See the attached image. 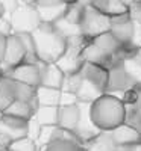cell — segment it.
<instances>
[{
    "label": "cell",
    "instance_id": "cell-17",
    "mask_svg": "<svg viewBox=\"0 0 141 151\" xmlns=\"http://www.w3.org/2000/svg\"><path fill=\"white\" fill-rule=\"evenodd\" d=\"M33 118L41 125H58L59 122V106H38Z\"/></svg>",
    "mask_w": 141,
    "mask_h": 151
},
{
    "label": "cell",
    "instance_id": "cell-4",
    "mask_svg": "<svg viewBox=\"0 0 141 151\" xmlns=\"http://www.w3.org/2000/svg\"><path fill=\"white\" fill-rule=\"evenodd\" d=\"M81 27L88 40H94L96 36L111 30V17L94 6H85Z\"/></svg>",
    "mask_w": 141,
    "mask_h": 151
},
{
    "label": "cell",
    "instance_id": "cell-9",
    "mask_svg": "<svg viewBox=\"0 0 141 151\" xmlns=\"http://www.w3.org/2000/svg\"><path fill=\"white\" fill-rule=\"evenodd\" d=\"M111 134V139L114 141V144L117 147H127V145H132V144H137L140 141V133L135 127H132V125L123 122L121 125H118V127H115L114 130L109 132Z\"/></svg>",
    "mask_w": 141,
    "mask_h": 151
},
{
    "label": "cell",
    "instance_id": "cell-3",
    "mask_svg": "<svg viewBox=\"0 0 141 151\" xmlns=\"http://www.w3.org/2000/svg\"><path fill=\"white\" fill-rule=\"evenodd\" d=\"M9 21L12 24V30L17 35L18 33H32L43 23L36 5H29V3H21L11 14Z\"/></svg>",
    "mask_w": 141,
    "mask_h": 151
},
{
    "label": "cell",
    "instance_id": "cell-34",
    "mask_svg": "<svg viewBox=\"0 0 141 151\" xmlns=\"http://www.w3.org/2000/svg\"><path fill=\"white\" fill-rule=\"evenodd\" d=\"M135 58L138 59V60H141V47L137 50V53H135Z\"/></svg>",
    "mask_w": 141,
    "mask_h": 151
},
{
    "label": "cell",
    "instance_id": "cell-19",
    "mask_svg": "<svg viewBox=\"0 0 141 151\" xmlns=\"http://www.w3.org/2000/svg\"><path fill=\"white\" fill-rule=\"evenodd\" d=\"M12 86H14V97L15 100H20V101H28V103H33L38 106L36 103V88L21 83L12 79Z\"/></svg>",
    "mask_w": 141,
    "mask_h": 151
},
{
    "label": "cell",
    "instance_id": "cell-1",
    "mask_svg": "<svg viewBox=\"0 0 141 151\" xmlns=\"http://www.w3.org/2000/svg\"><path fill=\"white\" fill-rule=\"evenodd\" d=\"M36 59L41 64H56L67 50V40L52 23H41V26L32 32Z\"/></svg>",
    "mask_w": 141,
    "mask_h": 151
},
{
    "label": "cell",
    "instance_id": "cell-31",
    "mask_svg": "<svg viewBox=\"0 0 141 151\" xmlns=\"http://www.w3.org/2000/svg\"><path fill=\"white\" fill-rule=\"evenodd\" d=\"M11 139L8 136H5L3 133H0V151H5V150H8L9 148V145H11Z\"/></svg>",
    "mask_w": 141,
    "mask_h": 151
},
{
    "label": "cell",
    "instance_id": "cell-2",
    "mask_svg": "<svg viewBox=\"0 0 141 151\" xmlns=\"http://www.w3.org/2000/svg\"><path fill=\"white\" fill-rule=\"evenodd\" d=\"M91 119L102 132H111L126 119V106L118 97L103 94L91 103Z\"/></svg>",
    "mask_w": 141,
    "mask_h": 151
},
{
    "label": "cell",
    "instance_id": "cell-30",
    "mask_svg": "<svg viewBox=\"0 0 141 151\" xmlns=\"http://www.w3.org/2000/svg\"><path fill=\"white\" fill-rule=\"evenodd\" d=\"M6 47H8V36L0 35V64H2V60H3V58H5Z\"/></svg>",
    "mask_w": 141,
    "mask_h": 151
},
{
    "label": "cell",
    "instance_id": "cell-5",
    "mask_svg": "<svg viewBox=\"0 0 141 151\" xmlns=\"http://www.w3.org/2000/svg\"><path fill=\"white\" fill-rule=\"evenodd\" d=\"M26 62V47H24L21 38L18 35H11L8 36V47H6V53L5 58L0 64V70L2 74L6 76L11 70H14L15 67L21 65Z\"/></svg>",
    "mask_w": 141,
    "mask_h": 151
},
{
    "label": "cell",
    "instance_id": "cell-28",
    "mask_svg": "<svg viewBox=\"0 0 141 151\" xmlns=\"http://www.w3.org/2000/svg\"><path fill=\"white\" fill-rule=\"evenodd\" d=\"M78 101H79V98H78V95H76V94L62 91V94H61V101H59V106H70V104H76Z\"/></svg>",
    "mask_w": 141,
    "mask_h": 151
},
{
    "label": "cell",
    "instance_id": "cell-15",
    "mask_svg": "<svg viewBox=\"0 0 141 151\" xmlns=\"http://www.w3.org/2000/svg\"><path fill=\"white\" fill-rule=\"evenodd\" d=\"M111 32L123 44V47L131 45V42L134 40V33H135V21L134 20H127L124 23L112 24V26H111Z\"/></svg>",
    "mask_w": 141,
    "mask_h": 151
},
{
    "label": "cell",
    "instance_id": "cell-6",
    "mask_svg": "<svg viewBox=\"0 0 141 151\" xmlns=\"http://www.w3.org/2000/svg\"><path fill=\"white\" fill-rule=\"evenodd\" d=\"M79 106H81V119H79L78 127L74 130V134L78 136V139L82 144L84 142H91L97 136L102 134V130L91 119V103L79 101Z\"/></svg>",
    "mask_w": 141,
    "mask_h": 151
},
{
    "label": "cell",
    "instance_id": "cell-16",
    "mask_svg": "<svg viewBox=\"0 0 141 151\" xmlns=\"http://www.w3.org/2000/svg\"><path fill=\"white\" fill-rule=\"evenodd\" d=\"M61 94V89L40 85L36 88V103L38 106H59Z\"/></svg>",
    "mask_w": 141,
    "mask_h": 151
},
{
    "label": "cell",
    "instance_id": "cell-20",
    "mask_svg": "<svg viewBox=\"0 0 141 151\" xmlns=\"http://www.w3.org/2000/svg\"><path fill=\"white\" fill-rule=\"evenodd\" d=\"M64 132L65 130L61 129L59 125H43L40 137L36 141L38 147H46L58 139H64Z\"/></svg>",
    "mask_w": 141,
    "mask_h": 151
},
{
    "label": "cell",
    "instance_id": "cell-25",
    "mask_svg": "<svg viewBox=\"0 0 141 151\" xmlns=\"http://www.w3.org/2000/svg\"><path fill=\"white\" fill-rule=\"evenodd\" d=\"M84 11H85V6H82L81 3H71L68 5V9L65 12V15H64V18L68 20L70 23L81 24L84 18Z\"/></svg>",
    "mask_w": 141,
    "mask_h": 151
},
{
    "label": "cell",
    "instance_id": "cell-38",
    "mask_svg": "<svg viewBox=\"0 0 141 151\" xmlns=\"http://www.w3.org/2000/svg\"><path fill=\"white\" fill-rule=\"evenodd\" d=\"M3 115H5V112H3V110H0V121H2V118H3Z\"/></svg>",
    "mask_w": 141,
    "mask_h": 151
},
{
    "label": "cell",
    "instance_id": "cell-8",
    "mask_svg": "<svg viewBox=\"0 0 141 151\" xmlns=\"http://www.w3.org/2000/svg\"><path fill=\"white\" fill-rule=\"evenodd\" d=\"M28 132H29L28 119H21L12 115H3L2 121H0V133L8 136L12 142L21 139V137H26Z\"/></svg>",
    "mask_w": 141,
    "mask_h": 151
},
{
    "label": "cell",
    "instance_id": "cell-11",
    "mask_svg": "<svg viewBox=\"0 0 141 151\" xmlns=\"http://www.w3.org/2000/svg\"><path fill=\"white\" fill-rule=\"evenodd\" d=\"M65 74L56 64H43L41 67V85L61 89Z\"/></svg>",
    "mask_w": 141,
    "mask_h": 151
},
{
    "label": "cell",
    "instance_id": "cell-13",
    "mask_svg": "<svg viewBox=\"0 0 141 151\" xmlns=\"http://www.w3.org/2000/svg\"><path fill=\"white\" fill-rule=\"evenodd\" d=\"M99 48H102L106 55L109 56H115V55H118L121 50L124 48L123 44L117 40V38L114 36V33L109 30V32H105V33H102L99 36H96L94 40H91Z\"/></svg>",
    "mask_w": 141,
    "mask_h": 151
},
{
    "label": "cell",
    "instance_id": "cell-39",
    "mask_svg": "<svg viewBox=\"0 0 141 151\" xmlns=\"http://www.w3.org/2000/svg\"><path fill=\"white\" fill-rule=\"evenodd\" d=\"M2 76H3V74H2V70H0V77H2Z\"/></svg>",
    "mask_w": 141,
    "mask_h": 151
},
{
    "label": "cell",
    "instance_id": "cell-27",
    "mask_svg": "<svg viewBox=\"0 0 141 151\" xmlns=\"http://www.w3.org/2000/svg\"><path fill=\"white\" fill-rule=\"evenodd\" d=\"M40 133H41V125L38 124V121L35 118L29 119V132H28V137L33 141H38V137H40Z\"/></svg>",
    "mask_w": 141,
    "mask_h": 151
},
{
    "label": "cell",
    "instance_id": "cell-36",
    "mask_svg": "<svg viewBox=\"0 0 141 151\" xmlns=\"http://www.w3.org/2000/svg\"><path fill=\"white\" fill-rule=\"evenodd\" d=\"M65 3H68V5H71V3H78V0H64Z\"/></svg>",
    "mask_w": 141,
    "mask_h": 151
},
{
    "label": "cell",
    "instance_id": "cell-7",
    "mask_svg": "<svg viewBox=\"0 0 141 151\" xmlns=\"http://www.w3.org/2000/svg\"><path fill=\"white\" fill-rule=\"evenodd\" d=\"M41 67L43 64H32V62H24V64L15 67L14 70H11L6 77H11L17 82L31 85L33 88H38L41 85Z\"/></svg>",
    "mask_w": 141,
    "mask_h": 151
},
{
    "label": "cell",
    "instance_id": "cell-18",
    "mask_svg": "<svg viewBox=\"0 0 141 151\" xmlns=\"http://www.w3.org/2000/svg\"><path fill=\"white\" fill-rule=\"evenodd\" d=\"M43 23H56L61 20L68 9V3H59L55 6H36Z\"/></svg>",
    "mask_w": 141,
    "mask_h": 151
},
{
    "label": "cell",
    "instance_id": "cell-23",
    "mask_svg": "<svg viewBox=\"0 0 141 151\" xmlns=\"http://www.w3.org/2000/svg\"><path fill=\"white\" fill-rule=\"evenodd\" d=\"M38 144L36 141L31 139V137H21V139H17L14 142H11L8 151H38Z\"/></svg>",
    "mask_w": 141,
    "mask_h": 151
},
{
    "label": "cell",
    "instance_id": "cell-33",
    "mask_svg": "<svg viewBox=\"0 0 141 151\" xmlns=\"http://www.w3.org/2000/svg\"><path fill=\"white\" fill-rule=\"evenodd\" d=\"M96 0H78V3H81L82 6H93Z\"/></svg>",
    "mask_w": 141,
    "mask_h": 151
},
{
    "label": "cell",
    "instance_id": "cell-24",
    "mask_svg": "<svg viewBox=\"0 0 141 151\" xmlns=\"http://www.w3.org/2000/svg\"><path fill=\"white\" fill-rule=\"evenodd\" d=\"M81 82H82L81 71L79 73H74V74H65V79H64L61 91L76 94V92H78V89H79V86H81Z\"/></svg>",
    "mask_w": 141,
    "mask_h": 151
},
{
    "label": "cell",
    "instance_id": "cell-21",
    "mask_svg": "<svg viewBox=\"0 0 141 151\" xmlns=\"http://www.w3.org/2000/svg\"><path fill=\"white\" fill-rule=\"evenodd\" d=\"M53 26L56 27V30L65 38V40H70V38H74V36H79V35H84L82 33V27L81 24H74V23H70L68 20L65 18H61L58 20L56 23H53Z\"/></svg>",
    "mask_w": 141,
    "mask_h": 151
},
{
    "label": "cell",
    "instance_id": "cell-26",
    "mask_svg": "<svg viewBox=\"0 0 141 151\" xmlns=\"http://www.w3.org/2000/svg\"><path fill=\"white\" fill-rule=\"evenodd\" d=\"M126 12H129V6L121 3L120 0H109V3L105 9V14H108L109 17L121 15V14H126Z\"/></svg>",
    "mask_w": 141,
    "mask_h": 151
},
{
    "label": "cell",
    "instance_id": "cell-10",
    "mask_svg": "<svg viewBox=\"0 0 141 151\" xmlns=\"http://www.w3.org/2000/svg\"><path fill=\"white\" fill-rule=\"evenodd\" d=\"M81 119V106L79 101L70 106H59V122L58 125L64 130L74 132Z\"/></svg>",
    "mask_w": 141,
    "mask_h": 151
},
{
    "label": "cell",
    "instance_id": "cell-32",
    "mask_svg": "<svg viewBox=\"0 0 141 151\" xmlns=\"http://www.w3.org/2000/svg\"><path fill=\"white\" fill-rule=\"evenodd\" d=\"M59 3H65L64 0H38L36 6H55Z\"/></svg>",
    "mask_w": 141,
    "mask_h": 151
},
{
    "label": "cell",
    "instance_id": "cell-29",
    "mask_svg": "<svg viewBox=\"0 0 141 151\" xmlns=\"http://www.w3.org/2000/svg\"><path fill=\"white\" fill-rule=\"evenodd\" d=\"M0 35H5V36H11L14 35V30H12V24L9 21L8 17H0Z\"/></svg>",
    "mask_w": 141,
    "mask_h": 151
},
{
    "label": "cell",
    "instance_id": "cell-12",
    "mask_svg": "<svg viewBox=\"0 0 141 151\" xmlns=\"http://www.w3.org/2000/svg\"><path fill=\"white\" fill-rule=\"evenodd\" d=\"M84 59L85 62H89V64H94V65H100V67H111V58L109 55H106L102 48H99L93 41H89L85 47H84ZM109 70V68H108Z\"/></svg>",
    "mask_w": 141,
    "mask_h": 151
},
{
    "label": "cell",
    "instance_id": "cell-40",
    "mask_svg": "<svg viewBox=\"0 0 141 151\" xmlns=\"http://www.w3.org/2000/svg\"><path fill=\"white\" fill-rule=\"evenodd\" d=\"M5 151H8V150H5Z\"/></svg>",
    "mask_w": 141,
    "mask_h": 151
},
{
    "label": "cell",
    "instance_id": "cell-35",
    "mask_svg": "<svg viewBox=\"0 0 141 151\" xmlns=\"http://www.w3.org/2000/svg\"><path fill=\"white\" fill-rule=\"evenodd\" d=\"M24 3H29V5H36L38 0H24Z\"/></svg>",
    "mask_w": 141,
    "mask_h": 151
},
{
    "label": "cell",
    "instance_id": "cell-14",
    "mask_svg": "<svg viewBox=\"0 0 141 151\" xmlns=\"http://www.w3.org/2000/svg\"><path fill=\"white\" fill-rule=\"evenodd\" d=\"M36 104L33 103H28V101H20V100H15L12 101L8 109L5 110V115H12V116H17L21 119H32L35 115V110H36Z\"/></svg>",
    "mask_w": 141,
    "mask_h": 151
},
{
    "label": "cell",
    "instance_id": "cell-22",
    "mask_svg": "<svg viewBox=\"0 0 141 151\" xmlns=\"http://www.w3.org/2000/svg\"><path fill=\"white\" fill-rule=\"evenodd\" d=\"M44 151H85L81 144H76L67 139H58L44 147Z\"/></svg>",
    "mask_w": 141,
    "mask_h": 151
},
{
    "label": "cell",
    "instance_id": "cell-37",
    "mask_svg": "<svg viewBox=\"0 0 141 151\" xmlns=\"http://www.w3.org/2000/svg\"><path fill=\"white\" fill-rule=\"evenodd\" d=\"M5 15V11H3V6H2V3H0V17H3Z\"/></svg>",
    "mask_w": 141,
    "mask_h": 151
}]
</instances>
